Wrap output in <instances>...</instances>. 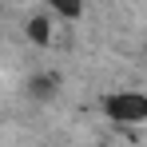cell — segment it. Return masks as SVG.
Listing matches in <instances>:
<instances>
[{"instance_id": "obj_1", "label": "cell", "mask_w": 147, "mask_h": 147, "mask_svg": "<svg viewBox=\"0 0 147 147\" xmlns=\"http://www.w3.org/2000/svg\"><path fill=\"white\" fill-rule=\"evenodd\" d=\"M103 115L111 123H147V96L135 92V88H123V92H111L103 96Z\"/></svg>"}, {"instance_id": "obj_2", "label": "cell", "mask_w": 147, "mask_h": 147, "mask_svg": "<svg viewBox=\"0 0 147 147\" xmlns=\"http://www.w3.org/2000/svg\"><path fill=\"white\" fill-rule=\"evenodd\" d=\"M24 36L36 44V48H52V36H56V16L52 12H40L24 24Z\"/></svg>"}, {"instance_id": "obj_3", "label": "cell", "mask_w": 147, "mask_h": 147, "mask_svg": "<svg viewBox=\"0 0 147 147\" xmlns=\"http://www.w3.org/2000/svg\"><path fill=\"white\" fill-rule=\"evenodd\" d=\"M60 72H36L32 80H28V96L32 99H40V103H48V99L60 96Z\"/></svg>"}, {"instance_id": "obj_4", "label": "cell", "mask_w": 147, "mask_h": 147, "mask_svg": "<svg viewBox=\"0 0 147 147\" xmlns=\"http://www.w3.org/2000/svg\"><path fill=\"white\" fill-rule=\"evenodd\" d=\"M44 4H48L52 16L64 20V24H72V20H80V16L88 12V0H44Z\"/></svg>"}]
</instances>
